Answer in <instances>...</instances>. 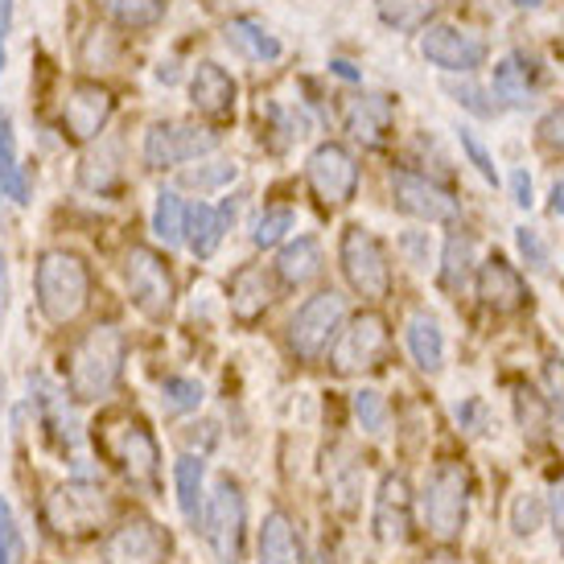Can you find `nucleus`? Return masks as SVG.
<instances>
[{
  "label": "nucleus",
  "mask_w": 564,
  "mask_h": 564,
  "mask_svg": "<svg viewBox=\"0 0 564 564\" xmlns=\"http://www.w3.org/2000/svg\"><path fill=\"white\" fill-rule=\"evenodd\" d=\"M128 343L116 326H95L87 329L75 350H70V367H66V388L79 404H99L104 395H111V388L120 383L124 371Z\"/></svg>",
  "instance_id": "nucleus-1"
},
{
  "label": "nucleus",
  "mask_w": 564,
  "mask_h": 564,
  "mask_svg": "<svg viewBox=\"0 0 564 564\" xmlns=\"http://www.w3.org/2000/svg\"><path fill=\"white\" fill-rule=\"evenodd\" d=\"M91 305V272L75 251H46L37 260V310L50 326L79 322Z\"/></svg>",
  "instance_id": "nucleus-2"
},
{
  "label": "nucleus",
  "mask_w": 564,
  "mask_h": 564,
  "mask_svg": "<svg viewBox=\"0 0 564 564\" xmlns=\"http://www.w3.org/2000/svg\"><path fill=\"white\" fill-rule=\"evenodd\" d=\"M421 519L429 535L449 544L466 532L470 519V470L462 462H437L433 474L424 478L421 490Z\"/></svg>",
  "instance_id": "nucleus-3"
},
{
  "label": "nucleus",
  "mask_w": 564,
  "mask_h": 564,
  "mask_svg": "<svg viewBox=\"0 0 564 564\" xmlns=\"http://www.w3.org/2000/svg\"><path fill=\"white\" fill-rule=\"evenodd\" d=\"M46 528L63 540H83L95 535L99 528H108L111 519V495L95 482H63L50 490L46 499Z\"/></svg>",
  "instance_id": "nucleus-4"
},
{
  "label": "nucleus",
  "mask_w": 564,
  "mask_h": 564,
  "mask_svg": "<svg viewBox=\"0 0 564 564\" xmlns=\"http://www.w3.org/2000/svg\"><path fill=\"white\" fill-rule=\"evenodd\" d=\"M203 535L219 564L243 561V544H248V502L243 490L231 478H219L215 490L203 502Z\"/></svg>",
  "instance_id": "nucleus-5"
},
{
  "label": "nucleus",
  "mask_w": 564,
  "mask_h": 564,
  "mask_svg": "<svg viewBox=\"0 0 564 564\" xmlns=\"http://www.w3.org/2000/svg\"><path fill=\"white\" fill-rule=\"evenodd\" d=\"M99 441L116 462L132 486L141 490H158L161 482V449L158 437L149 433V424L137 421V416H116L99 429Z\"/></svg>",
  "instance_id": "nucleus-6"
},
{
  "label": "nucleus",
  "mask_w": 564,
  "mask_h": 564,
  "mask_svg": "<svg viewBox=\"0 0 564 564\" xmlns=\"http://www.w3.org/2000/svg\"><path fill=\"white\" fill-rule=\"evenodd\" d=\"M338 264H343L346 284L355 289L362 301H383L392 293V264L388 251L367 227H346L343 243H338Z\"/></svg>",
  "instance_id": "nucleus-7"
},
{
  "label": "nucleus",
  "mask_w": 564,
  "mask_h": 564,
  "mask_svg": "<svg viewBox=\"0 0 564 564\" xmlns=\"http://www.w3.org/2000/svg\"><path fill=\"white\" fill-rule=\"evenodd\" d=\"M124 284L132 305L141 310L149 322H165L173 314V301H177V284H173L170 264L161 260L153 248L132 243L124 251Z\"/></svg>",
  "instance_id": "nucleus-8"
},
{
  "label": "nucleus",
  "mask_w": 564,
  "mask_h": 564,
  "mask_svg": "<svg viewBox=\"0 0 564 564\" xmlns=\"http://www.w3.org/2000/svg\"><path fill=\"white\" fill-rule=\"evenodd\" d=\"M388 343H392V329H388V317L367 310V314L343 322L338 338L329 343V367L338 376H362V371H376L383 355H388Z\"/></svg>",
  "instance_id": "nucleus-9"
},
{
  "label": "nucleus",
  "mask_w": 564,
  "mask_h": 564,
  "mask_svg": "<svg viewBox=\"0 0 564 564\" xmlns=\"http://www.w3.org/2000/svg\"><path fill=\"white\" fill-rule=\"evenodd\" d=\"M346 322V297L343 293H314V297L301 305L293 322H289V346H293V355L305 362L322 359L329 350V343L338 338V329Z\"/></svg>",
  "instance_id": "nucleus-10"
},
{
  "label": "nucleus",
  "mask_w": 564,
  "mask_h": 564,
  "mask_svg": "<svg viewBox=\"0 0 564 564\" xmlns=\"http://www.w3.org/2000/svg\"><path fill=\"white\" fill-rule=\"evenodd\" d=\"M219 149V132L182 120H158L144 132V165L149 170H177L186 161H198Z\"/></svg>",
  "instance_id": "nucleus-11"
},
{
  "label": "nucleus",
  "mask_w": 564,
  "mask_h": 564,
  "mask_svg": "<svg viewBox=\"0 0 564 564\" xmlns=\"http://www.w3.org/2000/svg\"><path fill=\"white\" fill-rule=\"evenodd\" d=\"M388 186H392L395 210H404L408 219H421V223H457V215H462V206H457L454 194H449L445 186H437V182L421 177V173L392 170Z\"/></svg>",
  "instance_id": "nucleus-12"
},
{
  "label": "nucleus",
  "mask_w": 564,
  "mask_h": 564,
  "mask_svg": "<svg viewBox=\"0 0 564 564\" xmlns=\"http://www.w3.org/2000/svg\"><path fill=\"white\" fill-rule=\"evenodd\" d=\"M412 523H416V499L404 474H383L376 490V511H371V528H376L379 544H408L412 540Z\"/></svg>",
  "instance_id": "nucleus-13"
},
{
  "label": "nucleus",
  "mask_w": 564,
  "mask_h": 564,
  "mask_svg": "<svg viewBox=\"0 0 564 564\" xmlns=\"http://www.w3.org/2000/svg\"><path fill=\"white\" fill-rule=\"evenodd\" d=\"M305 173H310L314 194L326 206H346L355 198V189H359V165H355V158L346 153L343 144H334V141L317 144L314 153H310Z\"/></svg>",
  "instance_id": "nucleus-14"
},
{
  "label": "nucleus",
  "mask_w": 564,
  "mask_h": 564,
  "mask_svg": "<svg viewBox=\"0 0 564 564\" xmlns=\"http://www.w3.org/2000/svg\"><path fill=\"white\" fill-rule=\"evenodd\" d=\"M421 54L445 75H470L486 63V42L470 30L457 25H424Z\"/></svg>",
  "instance_id": "nucleus-15"
},
{
  "label": "nucleus",
  "mask_w": 564,
  "mask_h": 564,
  "mask_svg": "<svg viewBox=\"0 0 564 564\" xmlns=\"http://www.w3.org/2000/svg\"><path fill=\"white\" fill-rule=\"evenodd\" d=\"M165 556H170V535L144 516L120 523L104 544V564H165Z\"/></svg>",
  "instance_id": "nucleus-16"
},
{
  "label": "nucleus",
  "mask_w": 564,
  "mask_h": 564,
  "mask_svg": "<svg viewBox=\"0 0 564 564\" xmlns=\"http://www.w3.org/2000/svg\"><path fill=\"white\" fill-rule=\"evenodd\" d=\"M111 108H116V99H111L108 87H99V83H75L70 95H66V108H63V128L70 141H95L104 124H108Z\"/></svg>",
  "instance_id": "nucleus-17"
},
{
  "label": "nucleus",
  "mask_w": 564,
  "mask_h": 564,
  "mask_svg": "<svg viewBox=\"0 0 564 564\" xmlns=\"http://www.w3.org/2000/svg\"><path fill=\"white\" fill-rule=\"evenodd\" d=\"M478 297L495 314H516V310H523V301H528V284L516 272V264H507L502 256H490L478 268Z\"/></svg>",
  "instance_id": "nucleus-18"
},
{
  "label": "nucleus",
  "mask_w": 564,
  "mask_h": 564,
  "mask_svg": "<svg viewBox=\"0 0 564 564\" xmlns=\"http://www.w3.org/2000/svg\"><path fill=\"white\" fill-rule=\"evenodd\" d=\"M189 104L203 116H210V120L231 116V108H236V79L219 63H198V70L189 75Z\"/></svg>",
  "instance_id": "nucleus-19"
},
{
  "label": "nucleus",
  "mask_w": 564,
  "mask_h": 564,
  "mask_svg": "<svg viewBox=\"0 0 564 564\" xmlns=\"http://www.w3.org/2000/svg\"><path fill=\"white\" fill-rule=\"evenodd\" d=\"M231 219H236V203L219 206V210H215V206H206V203L186 206V248L194 251L198 260H210V256L219 251Z\"/></svg>",
  "instance_id": "nucleus-20"
},
{
  "label": "nucleus",
  "mask_w": 564,
  "mask_h": 564,
  "mask_svg": "<svg viewBox=\"0 0 564 564\" xmlns=\"http://www.w3.org/2000/svg\"><path fill=\"white\" fill-rule=\"evenodd\" d=\"M231 317L251 326V322H260L264 310L272 305V281H268L264 264H243L231 276Z\"/></svg>",
  "instance_id": "nucleus-21"
},
{
  "label": "nucleus",
  "mask_w": 564,
  "mask_h": 564,
  "mask_svg": "<svg viewBox=\"0 0 564 564\" xmlns=\"http://www.w3.org/2000/svg\"><path fill=\"white\" fill-rule=\"evenodd\" d=\"M260 564H305V549H301V535L293 528V519L284 511H268L260 540H256Z\"/></svg>",
  "instance_id": "nucleus-22"
},
{
  "label": "nucleus",
  "mask_w": 564,
  "mask_h": 564,
  "mask_svg": "<svg viewBox=\"0 0 564 564\" xmlns=\"http://www.w3.org/2000/svg\"><path fill=\"white\" fill-rule=\"evenodd\" d=\"M223 42L231 46V54L248 58V63H276L284 54V46L276 42V33H268L260 21L251 17H231L227 30H223Z\"/></svg>",
  "instance_id": "nucleus-23"
},
{
  "label": "nucleus",
  "mask_w": 564,
  "mask_h": 564,
  "mask_svg": "<svg viewBox=\"0 0 564 564\" xmlns=\"http://www.w3.org/2000/svg\"><path fill=\"white\" fill-rule=\"evenodd\" d=\"M392 116L395 108L388 95H359L346 111V132L362 144H379L392 128Z\"/></svg>",
  "instance_id": "nucleus-24"
},
{
  "label": "nucleus",
  "mask_w": 564,
  "mask_h": 564,
  "mask_svg": "<svg viewBox=\"0 0 564 564\" xmlns=\"http://www.w3.org/2000/svg\"><path fill=\"white\" fill-rule=\"evenodd\" d=\"M322 268H326L322 248H317V239H310V236L284 243L281 256H276V272H281V281L289 284V289H305L310 281L322 276Z\"/></svg>",
  "instance_id": "nucleus-25"
},
{
  "label": "nucleus",
  "mask_w": 564,
  "mask_h": 564,
  "mask_svg": "<svg viewBox=\"0 0 564 564\" xmlns=\"http://www.w3.org/2000/svg\"><path fill=\"white\" fill-rule=\"evenodd\" d=\"M408 355L429 376H437L441 367H445V334H441V326L429 314L408 317Z\"/></svg>",
  "instance_id": "nucleus-26"
},
{
  "label": "nucleus",
  "mask_w": 564,
  "mask_h": 564,
  "mask_svg": "<svg viewBox=\"0 0 564 564\" xmlns=\"http://www.w3.org/2000/svg\"><path fill=\"white\" fill-rule=\"evenodd\" d=\"M474 276V236L470 231H454L445 239L441 251V289L445 293H462Z\"/></svg>",
  "instance_id": "nucleus-27"
},
{
  "label": "nucleus",
  "mask_w": 564,
  "mask_h": 564,
  "mask_svg": "<svg viewBox=\"0 0 564 564\" xmlns=\"http://www.w3.org/2000/svg\"><path fill=\"white\" fill-rule=\"evenodd\" d=\"M0 198H13L17 206L30 203V182L17 165V137L13 120L0 111Z\"/></svg>",
  "instance_id": "nucleus-28"
},
{
  "label": "nucleus",
  "mask_w": 564,
  "mask_h": 564,
  "mask_svg": "<svg viewBox=\"0 0 564 564\" xmlns=\"http://www.w3.org/2000/svg\"><path fill=\"white\" fill-rule=\"evenodd\" d=\"M203 474H206L203 457H194V454L177 457V466H173V482H177V507H182V516H186L194 528H198V519H203V502H206Z\"/></svg>",
  "instance_id": "nucleus-29"
},
{
  "label": "nucleus",
  "mask_w": 564,
  "mask_h": 564,
  "mask_svg": "<svg viewBox=\"0 0 564 564\" xmlns=\"http://www.w3.org/2000/svg\"><path fill=\"white\" fill-rule=\"evenodd\" d=\"M95 9L124 30H153L165 17V0H95Z\"/></svg>",
  "instance_id": "nucleus-30"
},
{
  "label": "nucleus",
  "mask_w": 564,
  "mask_h": 564,
  "mask_svg": "<svg viewBox=\"0 0 564 564\" xmlns=\"http://www.w3.org/2000/svg\"><path fill=\"white\" fill-rule=\"evenodd\" d=\"M376 13H379V21L392 25V30L416 33L433 21L437 0H376Z\"/></svg>",
  "instance_id": "nucleus-31"
},
{
  "label": "nucleus",
  "mask_w": 564,
  "mask_h": 564,
  "mask_svg": "<svg viewBox=\"0 0 564 564\" xmlns=\"http://www.w3.org/2000/svg\"><path fill=\"white\" fill-rule=\"evenodd\" d=\"M153 231L165 248H177L186 243V203L177 189H161L158 203H153Z\"/></svg>",
  "instance_id": "nucleus-32"
},
{
  "label": "nucleus",
  "mask_w": 564,
  "mask_h": 564,
  "mask_svg": "<svg viewBox=\"0 0 564 564\" xmlns=\"http://www.w3.org/2000/svg\"><path fill=\"white\" fill-rule=\"evenodd\" d=\"M495 99H502L507 108H528L532 104V79H528V66L519 63L516 54H507L495 66Z\"/></svg>",
  "instance_id": "nucleus-33"
},
{
  "label": "nucleus",
  "mask_w": 564,
  "mask_h": 564,
  "mask_svg": "<svg viewBox=\"0 0 564 564\" xmlns=\"http://www.w3.org/2000/svg\"><path fill=\"white\" fill-rule=\"evenodd\" d=\"M544 383H549V433L552 441L564 449V359L561 355H552L549 362H544Z\"/></svg>",
  "instance_id": "nucleus-34"
},
{
  "label": "nucleus",
  "mask_w": 564,
  "mask_h": 564,
  "mask_svg": "<svg viewBox=\"0 0 564 564\" xmlns=\"http://www.w3.org/2000/svg\"><path fill=\"white\" fill-rule=\"evenodd\" d=\"M516 416L528 441H540L549 433V400L535 395L532 388H516Z\"/></svg>",
  "instance_id": "nucleus-35"
},
{
  "label": "nucleus",
  "mask_w": 564,
  "mask_h": 564,
  "mask_svg": "<svg viewBox=\"0 0 564 564\" xmlns=\"http://www.w3.org/2000/svg\"><path fill=\"white\" fill-rule=\"evenodd\" d=\"M236 177H239L236 161H203L198 170H182V186L198 189V194H210V189L231 186Z\"/></svg>",
  "instance_id": "nucleus-36"
},
{
  "label": "nucleus",
  "mask_w": 564,
  "mask_h": 564,
  "mask_svg": "<svg viewBox=\"0 0 564 564\" xmlns=\"http://www.w3.org/2000/svg\"><path fill=\"white\" fill-rule=\"evenodd\" d=\"M293 227H297V215L289 206H268L264 215L256 219V227H251V243L256 248H276Z\"/></svg>",
  "instance_id": "nucleus-37"
},
{
  "label": "nucleus",
  "mask_w": 564,
  "mask_h": 564,
  "mask_svg": "<svg viewBox=\"0 0 564 564\" xmlns=\"http://www.w3.org/2000/svg\"><path fill=\"white\" fill-rule=\"evenodd\" d=\"M326 474H329V490H334L338 507H343V511H350V507L359 502V486H362L359 462H355V457H350V449H346V462H334V466H326Z\"/></svg>",
  "instance_id": "nucleus-38"
},
{
  "label": "nucleus",
  "mask_w": 564,
  "mask_h": 564,
  "mask_svg": "<svg viewBox=\"0 0 564 564\" xmlns=\"http://www.w3.org/2000/svg\"><path fill=\"white\" fill-rule=\"evenodd\" d=\"M544 516H549L544 499L532 495V490H523V495H516V502H511V532H516L519 540H528V535H535L544 528Z\"/></svg>",
  "instance_id": "nucleus-39"
},
{
  "label": "nucleus",
  "mask_w": 564,
  "mask_h": 564,
  "mask_svg": "<svg viewBox=\"0 0 564 564\" xmlns=\"http://www.w3.org/2000/svg\"><path fill=\"white\" fill-rule=\"evenodd\" d=\"M355 421L362 424V433H383L388 429V400L376 388L355 392Z\"/></svg>",
  "instance_id": "nucleus-40"
},
{
  "label": "nucleus",
  "mask_w": 564,
  "mask_h": 564,
  "mask_svg": "<svg viewBox=\"0 0 564 564\" xmlns=\"http://www.w3.org/2000/svg\"><path fill=\"white\" fill-rule=\"evenodd\" d=\"M161 400H165L170 412H194V408L203 404V383H198V379L170 376L161 383Z\"/></svg>",
  "instance_id": "nucleus-41"
},
{
  "label": "nucleus",
  "mask_w": 564,
  "mask_h": 564,
  "mask_svg": "<svg viewBox=\"0 0 564 564\" xmlns=\"http://www.w3.org/2000/svg\"><path fill=\"white\" fill-rule=\"evenodd\" d=\"M116 177H120V170H116V158H111V153H91V158H83V165H79L83 189H99V194H104Z\"/></svg>",
  "instance_id": "nucleus-42"
},
{
  "label": "nucleus",
  "mask_w": 564,
  "mask_h": 564,
  "mask_svg": "<svg viewBox=\"0 0 564 564\" xmlns=\"http://www.w3.org/2000/svg\"><path fill=\"white\" fill-rule=\"evenodd\" d=\"M445 91L454 95L457 104H462V108L466 111H474V116H482V120H490V116H499V104H490V99H486V91L482 87H474V83H445Z\"/></svg>",
  "instance_id": "nucleus-43"
},
{
  "label": "nucleus",
  "mask_w": 564,
  "mask_h": 564,
  "mask_svg": "<svg viewBox=\"0 0 564 564\" xmlns=\"http://www.w3.org/2000/svg\"><path fill=\"white\" fill-rule=\"evenodd\" d=\"M17 561H21V535H17L9 499H0V564H17Z\"/></svg>",
  "instance_id": "nucleus-44"
},
{
  "label": "nucleus",
  "mask_w": 564,
  "mask_h": 564,
  "mask_svg": "<svg viewBox=\"0 0 564 564\" xmlns=\"http://www.w3.org/2000/svg\"><path fill=\"white\" fill-rule=\"evenodd\" d=\"M457 141H462V149H466V158L474 161V170L482 173L486 182L495 186V182H499V170H495V161H490V153H486V144L474 137L470 128H457Z\"/></svg>",
  "instance_id": "nucleus-45"
},
{
  "label": "nucleus",
  "mask_w": 564,
  "mask_h": 564,
  "mask_svg": "<svg viewBox=\"0 0 564 564\" xmlns=\"http://www.w3.org/2000/svg\"><path fill=\"white\" fill-rule=\"evenodd\" d=\"M516 243H519V256L528 260L532 268H549V248H544V239H540V231H532V227H519L516 231Z\"/></svg>",
  "instance_id": "nucleus-46"
},
{
  "label": "nucleus",
  "mask_w": 564,
  "mask_h": 564,
  "mask_svg": "<svg viewBox=\"0 0 564 564\" xmlns=\"http://www.w3.org/2000/svg\"><path fill=\"white\" fill-rule=\"evenodd\" d=\"M535 132H540V144H544V149H552V153H564V104H561V108H552L549 116L540 120V128H535Z\"/></svg>",
  "instance_id": "nucleus-47"
},
{
  "label": "nucleus",
  "mask_w": 564,
  "mask_h": 564,
  "mask_svg": "<svg viewBox=\"0 0 564 564\" xmlns=\"http://www.w3.org/2000/svg\"><path fill=\"white\" fill-rule=\"evenodd\" d=\"M511 194H516V206L532 210L535 189H532V177H528V170H516V173H511Z\"/></svg>",
  "instance_id": "nucleus-48"
},
{
  "label": "nucleus",
  "mask_w": 564,
  "mask_h": 564,
  "mask_svg": "<svg viewBox=\"0 0 564 564\" xmlns=\"http://www.w3.org/2000/svg\"><path fill=\"white\" fill-rule=\"evenodd\" d=\"M549 516H552V532H556V544H561V552H564V490H552Z\"/></svg>",
  "instance_id": "nucleus-49"
},
{
  "label": "nucleus",
  "mask_w": 564,
  "mask_h": 564,
  "mask_svg": "<svg viewBox=\"0 0 564 564\" xmlns=\"http://www.w3.org/2000/svg\"><path fill=\"white\" fill-rule=\"evenodd\" d=\"M9 314V264H4V251H0V326Z\"/></svg>",
  "instance_id": "nucleus-50"
},
{
  "label": "nucleus",
  "mask_w": 564,
  "mask_h": 564,
  "mask_svg": "<svg viewBox=\"0 0 564 564\" xmlns=\"http://www.w3.org/2000/svg\"><path fill=\"white\" fill-rule=\"evenodd\" d=\"M424 564H462V556H457L454 549H437L424 556Z\"/></svg>",
  "instance_id": "nucleus-51"
},
{
  "label": "nucleus",
  "mask_w": 564,
  "mask_h": 564,
  "mask_svg": "<svg viewBox=\"0 0 564 564\" xmlns=\"http://www.w3.org/2000/svg\"><path fill=\"white\" fill-rule=\"evenodd\" d=\"M549 210L552 215H564V177L552 186V198H549Z\"/></svg>",
  "instance_id": "nucleus-52"
},
{
  "label": "nucleus",
  "mask_w": 564,
  "mask_h": 564,
  "mask_svg": "<svg viewBox=\"0 0 564 564\" xmlns=\"http://www.w3.org/2000/svg\"><path fill=\"white\" fill-rule=\"evenodd\" d=\"M9 17H13V0H0V33L9 30Z\"/></svg>",
  "instance_id": "nucleus-53"
},
{
  "label": "nucleus",
  "mask_w": 564,
  "mask_h": 564,
  "mask_svg": "<svg viewBox=\"0 0 564 564\" xmlns=\"http://www.w3.org/2000/svg\"><path fill=\"white\" fill-rule=\"evenodd\" d=\"M0 70H4V33H0Z\"/></svg>",
  "instance_id": "nucleus-54"
},
{
  "label": "nucleus",
  "mask_w": 564,
  "mask_h": 564,
  "mask_svg": "<svg viewBox=\"0 0 564 564\" xmlns=\"http://www.w3.org/2000/svg\"><path fill=\"white\" fill-rule=\"evenodd\" d=\"M516 4H523V9H535V4H540V0H516Z\"/></svg>",
  "instance_id": "nucleus-55"
}]
</instances>
